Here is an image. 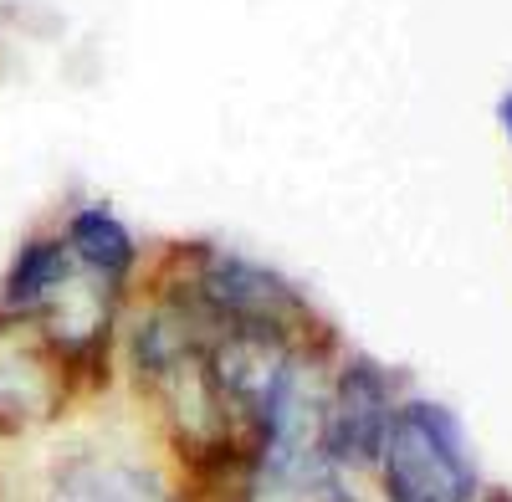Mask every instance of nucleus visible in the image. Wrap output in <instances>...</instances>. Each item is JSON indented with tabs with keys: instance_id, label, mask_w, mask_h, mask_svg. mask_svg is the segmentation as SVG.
Wrapping results in <instances>:
<instances>
[{
	"instance_id": "obj_1",
	"label": "nucleus",
	"mask_w": 512,
	"mask_h": 502,
	"mask_svg": "<svg viewBox=\"0 0 512 502\" xmlns=\"http://www.w3.org/2000/svg\"><path fill=\"white\" fill-rule=\"evenodd\" d=\"M379 451H384V487L395 502H472L477 492L461 421L441 405L395 410Z\"/></svg>"
},
{
	"instance_id": "obj_2",
	"label": "nucleus",
	"mask_w": 512,
	"mask_h": 502,
	"mask_svg": "<svg viewBox=\"0 0 512 502\" xmlns=\"http://www.w3.org/2000/svg\"><path fill=\"white\" fill-rule=\"evenodd\" d=\"M384 431H390V395L384 380L374 374V364H354L338 385V410L328 421V446L349 462H369L379 451Z\"/></svg>"
},
{
	"instance_id": "obj_3",
	"label": "nucleus",
	"mask_w": 512,
	"mask_h": 502,
	"mask_svg": "<svg viewBox=\"0 0 512 502\" xmlns=\"http://www.w3.org/2000/svg\"><path fill=\"white\" fill-rule=\"evenodd\" d=\"M72 251L108 282H118L128 272V262H134V241H128V231L103 211V205L72 216Z\"/></svg>"
},
{
	"instance_id": "obj_4",
	"label": "nucleus",
	"mask_w": 512,
	"mask_h": 502,
	"mask_svg": "<svg viewBox=\"0 0 512 502\" xmlns=\"http://www.w3.org/2000/svg\"><path fill=\"white\" fill-rule=\"evenodd\" d=\"M62 277H67V251H62V241H31L26 251H21V262L11 267V277H6V308H36V303H47L52 292L62 287Z\"/></svg>"
},
{
	"instance_id": "obj_5",
	"label": "nucleus",
	"mask_w": 512,
	"mask_h": 502,
	"mask_svg": "<svg viewBox=\"0 0 512 502\" xmlns=\"http://www.w3.org/2000/svg\"><path fill=\"white\" fill-rule=\"evenodd\" d=\"M502 129H507V139H512V93L502 98Z\"/></svg>"
}]
</instances>
